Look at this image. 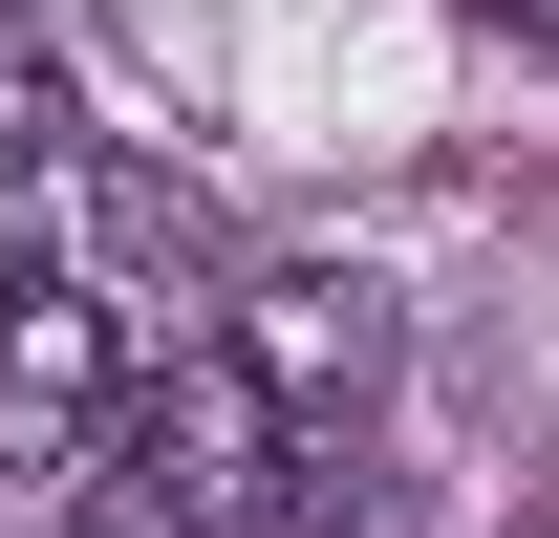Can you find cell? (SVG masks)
Returning <instances> with one entry per match:
<instances>
[{"label": "cell", "mask_w": 559, "mask_h": 538, "mask_svg": "<svg viewBox=\"0 0 559 538\" xmlns=\"http://www.w3.org/2000/svg\"><path fill=\"white\" fill-rule=\"evenodd\" d=\"M130 409V324L108 280H0V473H86Z\"/></svg>", "instance_id": "1"}, {"label": "cell", "mask_w": 559, "mask_h": 538, "mask_svg": "<svg viewBox=\"0 0 559 538\" xmlns=\"http://www.w3.org/2000/svg\"><path fill=\"white\" fill-rule=\"evenodd\" d=\"M366 366H388V302H366V280H237V388L280 409V431H345L366 409Z\"/></svg>", "instance_id": "2"}, {"label": "cell", "mask_w": 559, "mask_h": 538, "mask_svg": "<svg viewBox=\"0 0 559 538\" xmlns=\"http://www.w3.org/2000/svg\"><path fill=\"white\" fill-rule=\"evenodd\" d=\"M86 215H108V259H173V280H194V195H173L151 151H86Z\"/></svg>", "instance_id": "4"}, {"label": "cell", "mask_w": 559, "mask_h": 538, "mask_svg": "<svg viewBox=\"0 0 559 538\" xmlns=\"http://www.w3.org/2000/svg\"><path fill=\"white\" fill-rule=\"evenodd\" d=\"M86 538H215L194 473H173V431L151 409H108V453H86Z\"/></svg>", "instance_id": "3"}]
</instances>
